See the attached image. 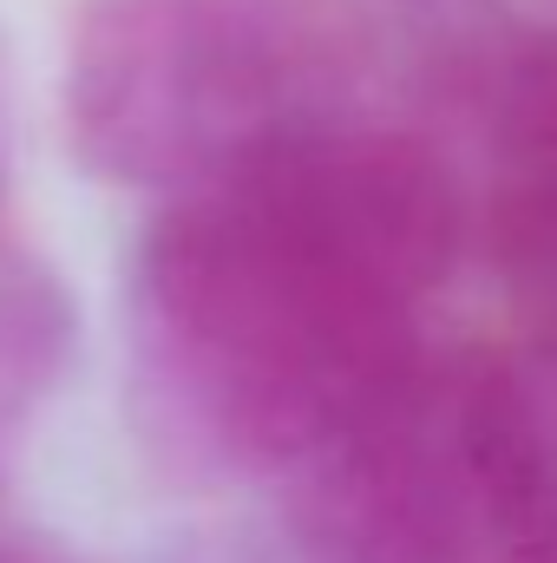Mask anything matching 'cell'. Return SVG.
Instances as JSON below:
<instances>
[{"label": "cell", "mask_w": 557, "mask_h": 563, "mask_svg": "<svg viewBox=\"0 0 557 563\" xmlns=\"http://www.w3.org/2000/svg\"><path fill=\"white\" fill-rule=\"evenodd\" d=\"M466 243L452 170L401 132L308 125L171 197L139 250L144 347L243 459H315L419 374V301Z\"/></svg>", "instance_id": "6da1fadb"}, {"label": "cell", "mask_w": 557, "mask_h": 563, "mask_svg": "<svg viewBox=\"0 0 557 563\" xmlns=\"http://www.w3.org/2000/svg\"><path fill=\"white\" fill-rule=\"evenodd\" d=\"M348 53L321 0H92L66 59V132L99 177L190 197L341 119Z\"/></svg>", "instance_id": "7a4b0ae2"}, {"label": "cell", "mask_w": 557, "mask_h": 563, "mask_svg": "<svg viewBox=\"0 0 557 563\" xmlns=\"http://www.w3.org/2000/svg\"><path fill=\"white\" fill-rule=\"evenodd\" d=\"M0 563H66V558H59L40 531H26L20 518H7V511H0Z\"/></svg>", "instance_id": "3957f363"}]
</instances>
